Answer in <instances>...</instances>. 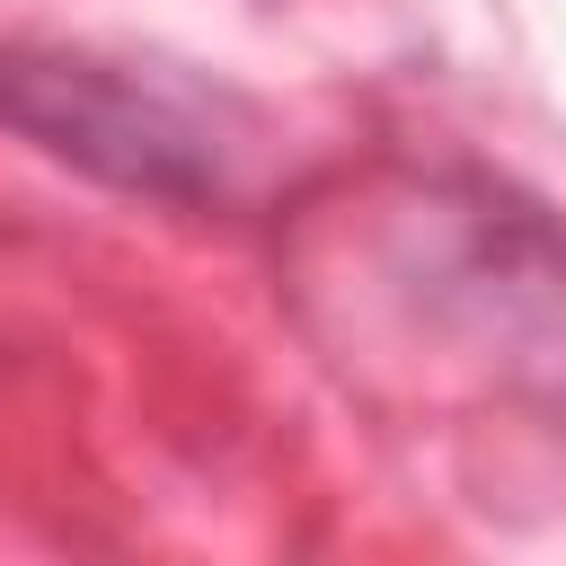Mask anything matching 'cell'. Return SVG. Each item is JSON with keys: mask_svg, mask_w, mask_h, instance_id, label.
<instances>
[{"mask_svg": "<svg viewBox=\"0 0 566 566\" xmlns=\"http://www.w3.org/2000/svg\"><path fill=\"white\" fill-rule=\"evenodd\" d=\"M0 106L27 133H44L53 150H80V159H97V168H115L133 186H177L186 177L177 159H195V133L186 124H168L142 88H115V80H97L80 62H44V71L9 62Z\"/></svg>", "mask_w": 566, "mask_h": 566, "instance_id": "6da1fadb", "label": "cell"}]
</instances>
